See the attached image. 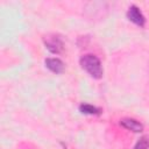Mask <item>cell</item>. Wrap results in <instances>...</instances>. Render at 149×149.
Returning a JSON list of instances; mask_svg holds the SVG:
<instances>
[{"instance_id": "3", "label": "cell", "mask_w": 149, "mask_h": 149, "mask_svg": "<svg viewBox=\"0 0 149 149\" xmlns=\"http://www.w3.org/2000/svg\"><path fill=\"white\" fill-rule=\"evenodd\" d=\"M44 44L45 48L52 54H59L63 50V45H64L63 40L58 35L48 36L47 38H44Z\"/></svg>"}, {"instance_id": "2", "label": "cell", "mask_w": 149, "mask_h": 149, "mask_svg": "<svg viewBox=\"0 0 149 149\" xmlns=\"http://www.w3.org/2000/svg\"><path fill=\"white\" fill-rule=\"evenodd\" d=\"M127 19L129 21H132L133 23H135L136 26L143 27L146 24V17L142 14V12L140 10V8L135 5H132L128 10H127Z\"/></svg>"}, {"instance_id": "4", "label": "cell", "mask_w": 149, "mask_h": 149, "mask_svg": "<svg viewBox=\"0 0 149 149\" xmlns=\"http://www.w3.org/2000/svg\"><path fill=\"white\" fill-rule=\"evenodd\" d=\"M120 125L122 127H125L126 129L128 130H132L134 133H141L143 130V125L135 120V119H132V118H123L120 120Z\"/></svg>"}, {"instance_id": "5", "label": "cell", "mask_w": 149, "mask_h": 149, "mask_svg": "<svg viewBox=\"0 0 149 149\" xmlns=\"http://www.w3.org/2000/svg\"><path fill=\"white\" fill-rule=\"evenodd\" d=\"M45 66L54 73H62L64 71V63L59 58H47L45 59Z\"/></svg>"}, {"instance_id": "7", "label": "cell", "mask_w": 149, "mask_h": 149, "mask_svg": "<svg viewBox=\"0 0 149 149\" xmlns=\"http://www.w3.org/2000/svg\"><path fill=\"white\" fill-rule=\"evenodd\" d=\"M149 148V136H142L139 139L134 149H148Z\"/></svg>"}, {"instance_id": "6", "label": "cell", "mask_w": 149, "mask_h": 149, "mask_svg": "<svg viewBox=\"0 0 149 149\" xmlns=\"http://www.w3.org/2000/svg\"><path fill=\"white\" fill-rule=\"evenodd\" d=\"M79 111L83 113V114H90V115H98L100 114V109L93 105H90V104H81L79 106Z\"/></svg>"}, {"instance_id": "1", "label": "cell", "mask_w": 149, "mask_h": 149, "mask_svg": "<svg viewBox=\"0 0 149 149\" xmlns=\"http://www.w3.org/2000/svg\"><path fill=\"white\" fill-rule=\"evenodd\" d=\"M79 63H80V66L92 78L99 79V78L102 77L104 70H102V66H101V62L95 55H92V54L84 55V56L80 57Z\"/></svg>"}]
</instances>
